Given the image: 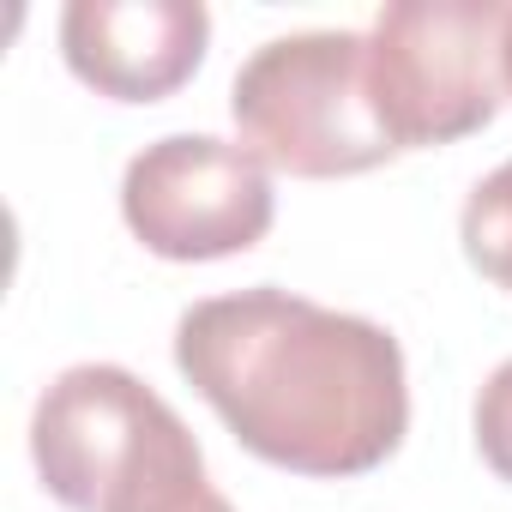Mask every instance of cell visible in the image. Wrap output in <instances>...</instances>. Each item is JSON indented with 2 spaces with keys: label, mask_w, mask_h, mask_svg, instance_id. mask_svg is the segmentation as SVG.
Masks as SVG:
<instances>
[{
  "label": "cell",
  "mask_w": 512,
  "mask_h": 512,
  "mask_svg": "<svg viewBox=\"0 0 512 512\" xmlns=\"http://www.w3.org/2000/svg\"><path fill=\"white\" fill-rule=\"evenodd\" d=\"M199 452L193 428L127 368L79 362L49 380L31 416V458L67 512H103L145 470Z\"/></svg>",
  "instance_id": "4"
},
{
  "label": "cell",
  "mask_w": 512,
  "mask_h": 512,
  "mask_svg": "<svg viewBox=\"0 0 512 512\" xmlns=\"http://www.w3.org/2000/svg\"><path fill=\"white\" fill-rule=\"evenodd\" d=\"M211 43V13L199 0H73L61 13V55L67 67L115 97V103H157L181 91Z\"/></svg>",
  "instance_id": "6"
},
{
  "label": "cell",
  "mask_w": 512,
  "mask_h": 512,
  "mask_svg": "<svg viewBox=\"0 0 512 512\" xmlns=\"http://www.w3.org/2000/svg\"><path fill=\"white\" fill-rule=\"evenodd\" d=\"M229 115L266 169L302 181L362 175L398 157L374 115L368 37L356 31H296L260 43L229 85Z\"/></svg>",
  "instance_id": "2"
},
{
  "label": "cell",
  "mask_w": 512,
  "mask_h": 512,
  "mask_svg": "<svg viewBox=\"0 0 512 512\" xmlns=\"http://www.w3.org/2000/svg\"><path fill=\"white\" fill-rule=\"evenodd\" d=\"M500 0H392L368 31V91L398 151L482 133L506 97Z\"/></svg>",
  "instance_id": "3"
},
{
  "label": "cell",
  "mask_w": 512,
  "mask_h": 512,
  "mask_svg": "<svg viewBox=\"0 0 512 512\" xmlns=\"http://www.w3.org/2000/svg\"><path fill=\"white\" fill-rule=\"evenodd\" d=\"M470 422H476V452H482V464H488L500 482H512V362H500V368L482 380Z\"/></svg>",
  "instance_id": "9"
},
{
  "label": "cell",
  "mask_w": 512,
  "mask_h": 512,
  "mask_svg": "<svg viewBox=\"0 0 512 512\" xmlns=\"http://www.w3.org/2000/svg\"><path fill=\"white\" fill-rule=\"evenodd\" d=\"M458 241H464V260L488 284L512 290V157L470 187L464 217H458Z\"/></svg>",
  "instance_id": "7"
},
{
  "label": "cell",
  "mask_w": 512,
  "mask_h": 512,
  "mask_svg": "<svg viewBox=\"0 0 512 512\" xmlns=\"http://www.w3.org/2000/svg\"><path fill=\"white\" fill-rule=\"evenodd\" d=\"M121 217L157 260H229L260 247L278 193L272 169L217 133H169L145 145L121 175Z\"/></svg>",
  "instance_id": "5"
},
{
  "label": "cell",
  "mask_w": 512,
  "mask_h": 512,
  "mask_svg": "<svg viewBox=\"0 0 512 512\" xmlns=\"http://www.w3.org/2000/svg\"><path fill=\"white\" fill-rule=\"evenodd\" d=\"M175 368L253 458L296 476H362L410 428L398 338L278 284L193 302Z\"/></svg>",
  "instance_id": "1"
},
{
  "label": "cell",
  "mask_w": 512,
  "mask_h": 512,
  "mask_svg": "<svg viewBox=\"0 0 512 512\" xmlns=\"http://www.w3.org/2000/svg\"><path fill=\"white\" fill-rule=\"evenodd\" d=\"M500 67H506V91H512V13H506V43H500Z\"/></svg>",
  "instance_id": "10"
},
{
  "label": "cell",
  "mask_w": 512,
  "mask_h": 512,
  "mask_svg": "<svg viewBox=\"0 0 512 512\" xmlns=\"http://www.w3.org/2000/svg\"><path fill=\"white\" fill-rule=\"evenodd\" d=\"M103 512H235V506L205 482V452H187V458H169V464L145 470Z\"/></svg>",
  "instance_id": "8"
}]
</instances>
